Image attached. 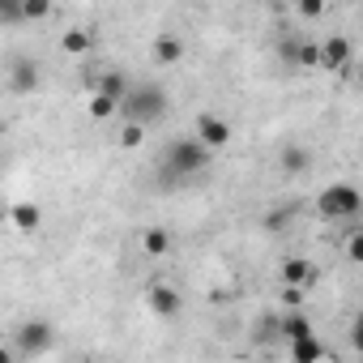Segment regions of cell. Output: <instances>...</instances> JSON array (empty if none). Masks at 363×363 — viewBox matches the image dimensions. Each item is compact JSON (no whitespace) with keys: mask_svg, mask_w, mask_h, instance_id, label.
Returning <instances> with one entry per match:
<instances>
[{"mask_svg":"<svg viewBox=\"0 0 363 363\" xmlns=\"http://www.w3.org/2000/svg\"><path fill=\"white\" fill-rule=\"evenodd\" d=\"M39 86V73H35V65L30 60H18L13 69H9V90L13 94H30Z\"/></svg>","mask_w":363,"mask_h":363,"instance_id":"obj_10","label":"cell"},{"mask_svg":"<svg viewBox=\"0 0 363 363\" xmlns=\"http://www.w3.org/2000/svg\"><path fill=\"white\" fill-rule=\"evenodd\" d=\"M363 210V193L354 189V184H329V189H320L316 193V214L320 218H354Z\"/></svg>","mask_w":363,"mask_h":363,"instance_id":"obj_3","label":"cell"},{"mask_svg":"<svg viewBox=\"0 0 363 363\" xmlns=\"http://www.w3.org/2000/svg\"><path fill=\"white\" fill-rule=\"evenodd\" d=\"M116 111H120L116 99H107V94H94V99H90V116H94V120H107V116H116Z\"/></svg>","mask_w":363,"mask_h":363,"instance_id":"obj_18","label":"cell"},{"mask_svg":"<svg viewBox=\"0 0 363 363\" xmlns=\"http://www.w3.org/2000/svg\"><path fill=\"white\" fill-rule=\"evenodd\" d=\"M206 158H210V150H206L197 137H179V141L167 145V154H162V171L175 175V179H184V175H197V171L206 167Z\"/></svg>","mask_w":363,"mask_h":363,"instance_id":"obj_2","label":"cell"},{"mask_svg":"<svg viewBox=\"0 0 363 363\" xmlns=\"http://www.w3.org/2000/svg\"><path fill=\"white\" fill-rule=\"evenodd\" d=\"M320 13H325L320 0H303V5H299V18H320Z\"/></svg>","mask_w":363,"mask_h":363,"instance_id":"obj_26","label":"cell"},{"mask_svg":"<svg viewBox=\"0 0 363 363\" xmlns=\"http://www.w3.org/2000/svg\"><path fill=\"white\" fill-rule=\"evenodd\" d=\"M299 48H303V43H295V39H282V48H278V52H282V60H286V65H299Z\"/></svg>","mask_w":363,"mask_h":363,"instance_id":"obj_24","label":"cell"},{"mask_svg":"<svg viewBox=\"0 0 363 363\" xmlns=\"http://www.w3.org/2000/svg\"><path fill=\"white\" fill-rule=\"evenodd\" d=\"M312 167V154L303 150V145H286L282 150V171L286 175H299V171H308Z\"/></svg>","mask_w":363,"mask_h":363,"instance_id":"obj_16","label":"cell"},{"mask_svg":"<svg viewBox=\"0 0 363 363\" xmlns=\"http://www.w3.org/2000/svg\"><path fill=\"white\" fill-rule=\"evenodd\" d=\"M60 48H65L69 56H86V52L94 48V35H90V30H69V35L60 39Z\"/></svg>","mask_w":363,"mask_h":363,"instance_id":"obj_17","label":"cell"},{"mask_svg":"<svg viewBox=\"0 0 363 363\" xmlns=\"http://www.w3.org/2000/svg\"><path fill=\"white\" fill-rule=\"evenodd\" d=\"M299 69H320V48L316 43H303L299 48Z\"/></svg>","mask_w":363,"mask_h":363,"instance_id":"obj_20","label":"cell"},{"mask_svg":"<svg viewBox=\"0 0 363 363\" xmlns=\"http://www.w3.org/2000/svg\"><path fill=\"white\" fill-rule=\"evenodd\" d=\"M282 282H286V286H312V282H316V265H312L308 257H291V261L282 265Z\"/></svg>","mask_w":363,"mask_h":363,"instance_id":"obj_7","label":"cell"},{"mask_svg":"<svg viewBox=\"0 0 363 363\" xmlns=\"http://www.w3.org/2000/svg\"><path fill=\"white\" fill-rule=\"evenodd\" d=\"M359 86H363V65H359Z\"/></svg>","mask_w":363,"mask_h":363,"instance_id":"obj_29","label":"cell"},{"mask_svg":"<svg viewBox=\"0 0 363 363\" xmlns=\"http://www.w3.org/2000/svg\"><path fill=\"white\" fill-rule=\"evenodd\" d=\"M52 337H56V333H52V325H48V320H26V325L18 329V346H22V350H30V354L48 350V346H52Z\"/></svg>","mask_w":363,"mask_h":363,"instance_id":"obj_5","label":"cell"},{"mask_svg":"<svg viewBox=\"0 0 363 363\" xmlns=\"http://www.w3.org/2000/svg\"><path fill=\"white\" fill-rule=\"evenodd\" d=\"M120 111H124L128 124H141V128H145V124H154V120L167 111V90H162L158 82H141V86H133V94L124 99Z\"/></svg>","mask_w":363,"mask_h":363,"instance_id":"obj_1","label":"cell"},{"mask_svg":"<svg viewBox=\"0 0 363 363\" xmlns=\"http://www.w3.org/2000/svg\"><path fill=\"white\" fill-rule=\"evenodd\" d=\"M274 333H282V320H274V316H261V325H257V333H252V337H257V342H269Z\"/></svg>","mask_w":363,"mask_h":363,"instance_id":"obj_21","label":"cell"},{"mask_svg":"<svg viewBox=\"0 0 363 363\" xmlns=\"http://www.w3.org/2000/svg\"><path fill=\"white\" fill-rule=\"evenodd\" d=\"M141 248H145L150 257H167V252H171V231H167V227H145V231H141Z\"/></svg>","mask_w":363,"mask_h":363,"instance_id":"obj_11","label":"cell"},{"mask_svg":"<svg viewBox=\"0 0 363 363\" xmlns=\"http://www.w3.org/2000/svg\"><path fill=\"white\" fill-rule=\"evenodd\" d=\"M350 346L354 350H363V312L354 316V325H350Z\"/></svg>","mask_w":363,"mask_h":363,"instance_id":"obj_25","label":"cell"},{"mask_svg":"<svg viewBox=\"0 0 363 363\" xmlns=\"http://www.w3.org/2000/svg\"><path fill=\"white\" fill-rule=\"evenodd\" d=\"M99 94H107V99H116V103L124 107V99L133 94V86H128V77H124L120 69H107V73L99 77Z\"/></svg>","mask_w":363,"mask_h":363,"instance_id":"obj_8","label":"cell"},{"mask_svg":"<svg viewBox=\"0 0 363 363\" xmlns=\"http://www.w3.org/2000/svg\"><path fill=\"white\" fill-rule=\"evenodd\" d=\"M346 60H350V43H346L342 35H333V39H325V43H320V69L342 73V69H346Z\"/></svg>","mask_w":363,"mask_h":363,"instance_id":"obj_6","label":"cell"},{"mask_svg":"<svg viewBox=\"0 0 363 363\" xmlns=\"http://www.w3.org/2000/svg\"><path fill=\"white\" fill-rule=\"evenodd\" d=\"M282 337H291V342H303V337H316V333H312V320H308V316L295 308V312L282 320Z\"/></svg>","mask_w":363,"mask_h":363,"instance_id":"obj_14","label":"cell"},{"mask_svg":"<svg viewBox=\"0 0 363 363\" xmlns=\"http://www.w3.org/2000/svg\"><path fill=\"white\" fill-rule=\"evenodd\" d=\"M286 218H291L286 210H278V214H265V227H274V231H278V227H286Z\"/></svg>","mask_w":363,"mask_h":363,"instance_id":"obj_27","label":"cell"},{"mask_svg":"<svg viewBox=\"0 0 363 363\" xmlns=\"http://www.w3.org/2000/svg\"><path fill=\"white\" fill-rule=\"evenodd\" d=\"M346 257H350L354 265H363V231H354V235L346 240Z\"/></svg>","mask_w":363,"mask_h":363,"instance_id":"obj_23","label":"cell"},{"mask_svg":"<svg viewBox=\"0 0 363 363\" xmlns=\"http://www.w3.org/2000/svg\"><path fill=\"white\" fill-rule=\"evenodd\" d=\"M325 359V346L316 337H303V342H291V363H320Z\"/></svg>","mask_w":363,"mask_h":363,"instance_id":"obj_15","label":"cell"},{"mask_svg":"<svg viewBox=\"0 0 363 363\" xmlns=\"http://www.w3.org/2000/svg\"><path fill=\"white\" fill-rule=\"evenodd\" d=\"M179 56H184V43H179L175 35H158L154 39V60L158 65H179Z\"/></svg>","mask_w":363,"mask_h":363,"instance_id":"obj_12","label":"cell"},{"mask_svg":"<svg viewBox=\"0 0 363 363\" xmlns=\"http://www.w3.org/2000/svg\"><path fill=\"white\" fill-rule=\"evenodd\" d=\"M141 141H145V128H141V124H124V128H120V145H124V150H137Z\"/></svg>","mask_w":363,"mask_h":363,"instance_id":"obj_19","label":"cell"},{"mask_svg":"<svg viewBox=\"0 0 363 363\" xmlns=\"http://www.w3.org/2000/svg\"><path fill=\"white\" fill-rule=\"evenodd\" d=\"M197 141H201L206 150H223V145L231 141V124H227L223 116H214V111H201V116H197Z\"/></svg>","mask_w":363,"mask_h":363,"instance_id":"obj_4","label":"cell"},{"mask_svg":"<svg viewBox=\"0 0 363 363\" xmlns=\"http://www.w3.org/2000/svg\"><path fill=\"white\" fill-rule=\"evenodd\" d=\"M48 13H52L48 0H26V5H22V18H30V22H35V18H48Z\"/></svg>","mask_w":363,"mask_h":363,"instance_id":"obj_22","label":"cell"},{"mask_svg":"<svg viewBox=\"0 0 363 363\" xmlns=\"http://www.w3.org/2000/svg\"><path fill=\"white\" fill-rule=\"evenodd\" d=\"M9 223H13L18 231L35 235V231H39V223H43V214H39V206H13V210H9Z\"/></svg>","mask_w":363,"mask_h":363,"instance_id":"obj_13","label":"cell"},{"mask_svg":"<svg viewBox=\"0 0 363 363\" xmlns=\"http://www.w3.org/2000/svg\"><path fill=\"white\" fill-rule=\"evenodd\" d=\"M150 312L154 316H175L179 312V291H171V286H150Z\"/></svg>","mask_w":363,"mask_h":363,"instance_id":"obj_9","label":"cell"},{"mask_svg":"<svg viewBox=\"0 0 363 363\" xmlns=\"http://www.w3.org/2000/svg\"><path fill=\"white\" fill-rule=\"evenodd\" d=\"M282 299H286V308H295L303 295H299V286H286V291H282Z\"/></svg>","mask_w":363,"mask_h":363,"instance_id":"obj_28","label":"cell"}]
</instances>
